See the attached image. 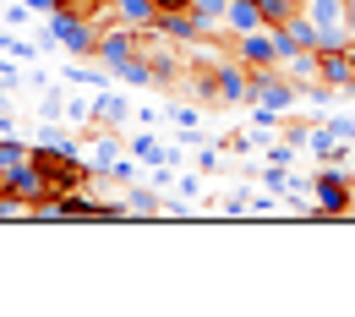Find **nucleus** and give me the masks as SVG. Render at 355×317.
<instances>
[{
    "mask_svg": "<svg viewBox=\"0 0 355 317\" xmlns=\"http://www.w3.org/2000/svg\"><path fill=\"white\" fill-rule=\"evenodd\" d=\"M153 6H159V11H180L186 0H153Z\"/></svg>",
    "mask_w": 355,
    "mask_h": 317,
    "instance_id": "nucleus-29",
    "label": "nucleus"
},
{
    "mask_svg": "<svg viewBox=\"0 0 355 317\" xmlns=\"http://www.w3.org/2000/svg\"><path fill=\"white\" fill-rule=\"evenodd\" d=\"M345 28H350V39H355V0H345Z\"/></svg>",
    "mask_w": 355,
    "mask_h": 317,
    "instance_id": "nucleus-28",
    "label": "nucleus"
},
{
    "mask_svg": "<svg viewBox=\"0 0 355 317\" xmlns=\"http://www.w3.org/2000/svg\"><path fill=\"white\" fill-rule=\"evenodd\" d=\"M295 11H301V0H263L268 28H273V22H284V17H295Z\"/></svg>",
    "mask_w": 355,
    "mask_h": 317,
    "instance_id": "nucleus-19",
    "label": "nucleus"
},
{
    "mask_svg": "<svg viewBox=\"0 0 355 317\" xmlns=\"http://www.w3.org/2000/svg\"><path fill=\"white\" fill-rule=\"evenodd\" d=\"M350 93H355V83H350Z\"/></svg>",
    "mask_w": 355,
    "mask_h": 317,
    "instance_id": "nucleus-31",
    "label": "nucleus"
},
{
    "mask_svg": "<svg viewBox=\"0 0 355 317\" xmlns=\"http://www.w3.org/2000/svg\"><path fill=\"white\" fill-rule=\"evenodd\" d=\"M71 83H83V88H98L104 77H98V71H88V66H71Z\"/></svg>",
    "mask_w": 355,
    "mask_h": 317,
    "instance_id": "nucleus-25",
    "label": "nucleus"
},
{
    "mask_svg": "<svg viewBox=\"0 0 355 317\" xmlns=\"http://www.w3.org/2000/svg\"><path fill=\"white\" fill-rule=\"evenodd\" d=\"M257 28H268L263 0H230V6H224V33H230V39H241V33H257Z\"/></svg>",
    "mask_w": 355,
    "mask_h": 317,
    "instance_id": "nucleus-10",
    "label": "nucleus"
},
{
    "mask_svg": "<svg viewBox=\"0 0 355 317\" xmlns=\"http://www.w3.org/2000/svg\"><path fill=\"white\" fill-rule=\"evenodd\" d=\"M44 22H49V39H55L60 49H71V55H93V49H98V33H104V28L88 22L77 6H55Z\"/></svg>",
    "mask_w": 355,
    "mask_h": 317,
    "instance_id": "nucleus-2",
    "label": "nucleus"
},
{
    "mask_svg": "<svg viewBox=\"0 0 355 317\" xmlns=\"http://www.w3.org/2000/svg\"><path fill=\"white\" fill-rule=\"evenodd\" d=\"M186 6H191V11H197L208 28H219V22H224V6H230V0H186Z\"/></svg>",
    "mask_w": 355,
    "mask_h": 317,
    "instance_id": "nucleus-18",
    "label": "nucleus"
},
{
    "mask_svg": "<svg viewBox=\"0 0 355 317\" xmlns=\"http://www.w3.org/2000/svg\"><path fill=\"white\" fill-rule=\"evenodd\" d=\"M110 6H115V17H121L126 28H137V33L159 22V6H153V0H110Z\"/></svg>",
    "mask_w": 355,
    "mask_h": 317,
    "instance_id": "nucleus-12",
    "label": "nucleus"
},
{
    "mask_svg": "<svg viewBox=\"0 0 355 317\" xmlns=\"http://www.w3.org/2000/svg\"><path fill=\"white\" fill-rule=\"evenodd\" d=\"M93 55H98L104 66L137 60V55H142V44H137V28H126V22H121V28H104V33H98V49H93Z\"/></svg>",
    "mask_w": 355,
    "mask_h": 317,
    "instance_id": "nucleus-7",
    "label": "nucleus"
},
{
    "mask_svg": "<svg viewBox=\"0 0 355 317\" xmlns=\"http://www.w3.org/2000/svg\"><path fill=\"white\" fill-rule=\"evenodd\" d=\"M164 39H180V44H191V39H202L208 33V22L191 11V6H180V11H159V22H153Z\"/></svg>",
    "mask_w": 355,
    "mask_h": 317,
    "instance_id": "nucleus-9",
    "label": "nucleus"
},
{
    "mask_svg": "<svg viewBox=\"0 0 355 317\" xmlns=\"http://www.w3.org/2000/svg\"><path fill=\"white\" fill-rule=\"evenodd\" d=\"M328 126H334V132L345 137V142H355V121H345V115H334V121H328Z\"/></svg>",
    "mask_w": 355,
    "mask_h": 317,
    "instance_id": "nucleus-27",
    "label": "nucleus"
},
{
    "mask_svg": "<svg viewBox=\"0 0 355 317\" xmlns=\"http://www.w3.org/2000/svg\"><path fill=\"white\" fill-rule=\"evenodd\" d=\"M345 219H355V191H350V208H345Z\"/></svg>",
    "mask_w": 355,
    "mask_h": 317,
    "instance_id": "nucleus-30",
    "label": "nucleus"
},
{
    "mask_svg": "<svg viewBox=\"0 0 355 317\" xmlns=\"http://www.w3.org/2000/svg\"><path fill=\"white\" fill-rule=\"evenodd\" d=\"M301 11L311 17L322 49H345L350 44V28H345V0H301Z\"/></svg>",
    "mask_w": 355,
    "mask_h": 317,
    "instance_id": "nucleus-5",
    "label": "nucleus"
},
{
    "mask_svg": "<svg viewBox=\"0 0 355 317\" xmlns=\"http://www.w3.org/2000/svg\"><path fill=\"white\" fill-rule=\"evenodd\" d=\"M170 121H175L180 132H197V110L191 104H170Z\"/></svg>",
    "mask_w": 355,
    "mask_h": 317,
    "instance_id": "nucleus-23",
    "label": "nucleus"
},
{
    "mask_svg": "<svg viewBox=\"0 0 355 317\" xmlns=\"http://www.w3.org/2000/svg\"><path fill=\"white\" fill-rule=\"evenodd\" d=\"M202 98L208 104H252V66H241L235 55L214 60V71L202 77Z\"/></svg>",
    "mask_w": 355,
    "mask_h": 317,
    "instance_id": "nucleus-3",
    "label": "nucleus"
},
{
    "mask_svg": "<svg viewBox=\"0 0 355 317\" xmlns=\"http://www.w3.org/2000/svg\"><path fill=\"white\" fill-rule=\"evenodd\" d=\"M132 153L137 159H142V164H164V153H170V148H164V142H159V137H132Z\"/></svg>",
    "mask_w": 355,
    "mask_h": 317,
    "instance_id": "nucleus-17",
    "label": "nucleus"
},
{
    "mask_svg": "<svg viewBox=\"0 0 355 317\" xmlns=\"http://www.w3.org/2000/svg\"><path fill=\"white\" fill-rule=\"evenodd\" d=\"M0 49H6V55H17V60H33V55H39L28 39H17V33H0Z\"/></svg>",
    "mask_w": 355,
    "mask_h": 317,
    "instance_id": "nucleus-20",
    "label": "nucleus"
},
{
    "mask_svg": "<svg viewBox=\"0 0 355 317\" xmlns=\"http://www.w3.org/2000/svg\"><path fill=\"white\" fill-rule=\"evenodd\" d=\"M235 60H241V66H279V44H273V28L241 33V39H235Z\"/></svg>",
    "mask_w": 355,
    "mask_h": 317,
    "instance_id": "nucleus-8",
    "label": "nucleus"
},
{
    "mask_svg": "<svg viewBox=\"0 0 355 317\" xmlns=\"http://www.w3.org/2000/svg\"><path fill=\"white\" fill-rule=\"evenodd\" d=\"M263 186H268V191H290V164H268Z\"/></svg>",
    "mask_w": 355,
    "mask_h": 317,
    "instance_id": "nucleus-21",
    "label": "nucleus"
},
{
    "mask_svg": "<svg viewBox=\"0 0 355 317\" xmlns=\"http://www.w3.org/2000/svg\"><path fill=\"white\" fill-rule=\"evenodd\" d=\"M295 159V142H268V164H290Z\"/></svg>",
    "mask_w": 355,
    "mask_h": 317,
    "instance_id": "nucleus-24",
    "label": "nucleus"
},
{
    "mask_svg": "<svg viewBox=\"0 0 355 317\" xmlns=\"http://www.w3.org/2000/svg\"><path fill=\"white\" fill-rule=\"evenodd\" d=\"M235 214H252V191H246V186L224 197V219H235Z\"/></svg>",
    "mask_w": 355,
    "mask_h": 317,
    "instance_id": "nucleus-22",
    "label": "nucleus"
},
{
    "mask_svg": "<svg viewBox=\"0 0 355 317\" xmlns=\"http://www.w3.org/2000/svg\"><path fill=\"white\" fill-rule=\"evenodd\" d=\"M153 214H164V197H159V191H142V186H137L132 197H126V219H153Z\"/></svg>",
    "mask_w": 355,
    "mask_h": 317,
    "instance_id": "nucleus-15",
    "label": "nucleus"
},
{
    "mask_svg": "<svg viewBox=\"0 0 355 317\" xmlns=\"http://www.w3.org/2000/svg\"><path fill=\"white\" fill-rule=\"evenodd\" d=\"M355 191V164H322L311 175V203H317V219H345Z\"/></svg>",
    "mask_w": 355,
    "mask_h": 317,
    "instance_id": "nucleus-1",
    "label": "nucleus"
},
{
    "mask_svg": "<svg viewBox=\"0 0 355 317\" xmlns=\"http://www.w3.org/2000/svg\"><path fill=\"white\" fill-rule=\"evenodd\" d=\"M317 83H322L328 93H350V83H355L350 44L345 49H317Z\"/></svg>",
    "mask_w": 355,
    "mask_h": 317,
    "instance_id": "nucleus-6",
    "label": "nucleus"
},
{
    "mask_svg": "<svg viewBox=\"0 0 355 317\" xmlns=\"http://www.w3.org/2000/svg\"><path fill=\"white\" fill-rule=\"evenodd\" d=\"M306 148H311V159H317V164H345V137L334 132L328 121L306 132Z\"/></svg>",
    "mask_w": 355,
    "mask_h": 317,
    "instance_id": "nucleus-11",
    "label": "nucleus"
},
{
    "mask_svg": "<svg viewBox=\"0 0 355 317\" xmlns=\"http://www.w3.org/2000/svg\"><path fill=\"white\" fill-rule=\"evenodd\" d=\"M197 170H219V148H197Z\"/></svg>",
    "mask_w": 355,
    "mask_h": 317,
    "instance_id": "nucleus-26",
    "label": "nucleus"
},
{
    "mask_svg": "<svg viewBox=\"0 0 355 317\" xmlns=\"http://www.w3.org/2000/svg\"><path fill=\"white\" fill-rule=\"evenodd\" d=\"M295 98H301V88H295L279 66H252V104H263V110H273V115H284Z\"/></svg>",
    "mask_w": 355,
    "mask_h": 317,
    "instance_id": "nucleus-4",
    "label": "nucleus"
},
{
    "mask_svg": "<svg viewBox=\"0 0 355 317\" xmlns=\"http://www.w3.org/2000/svg\"><path fill=\"white\" fill-rule=\"evenodd\" d=\"M115 164H121V153H115V137L98 132V137H93V153H88V170H93V175H110Z\"/></svg>",
    "mask_w": 355,
    "mask_h": 317,
    "instance_id": "nucleus-14",
    "label": "nucleus"
},
{
    "mask_svg": "<svg viewBox=\"0 0 355 317\" xmlns=\"http://www.w3.org/2000/svg\"><path fill=\"white\" fill-rule=\"evenodd\" d=\"M279 71H284L295 88H317V49H311V55H290V60H279Z\"/></svg>",
    "mask_w": 355,
    "mask_h": 317,
    "instance_id": "nucleus-13",
    "label": "nucleus"
},
{
    "mask_svg": "<svg viewBox=\"0 0 355 317\" xmlns=\"http://www.w3.org/2000/svg\"><path fill=\"white\" fill-rule=\"evenodd\" d=\"M93 121H98V126H121V121H126V104L104 93V98H93Z\"/></svg>",
    "mask_w": 355,
    "mask_h": 317,
    "instance_id": "nucleus-16",
    "label": "nucleus"
}]
</instances>
